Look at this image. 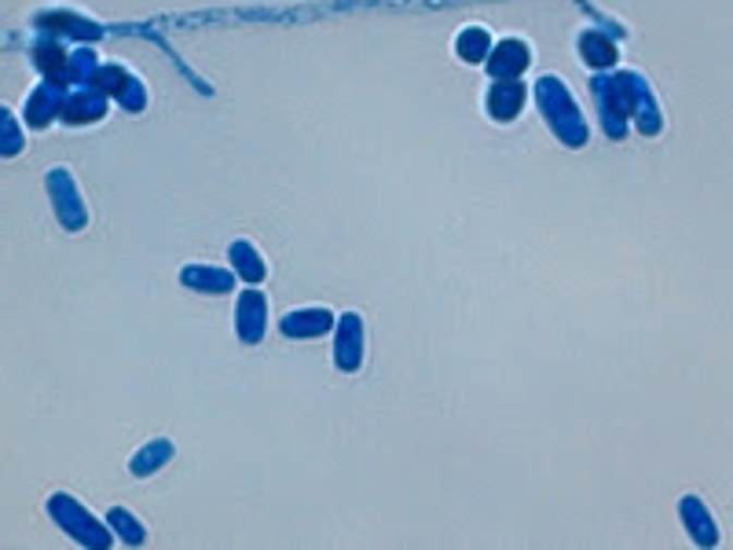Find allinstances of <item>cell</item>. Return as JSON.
Masks as SVG:
<instances>
[{
	"mask_svg": "<svg viewBox=\"0 0 733 550\" xmlns=\"http://www.w3.org/2000/svg\"><path fill=\"white\" fill-rule=\"evenodd\" d=\"M595 103L601 129H606L609 139H624L627 122L635 118V125L646 136H657L664 129V114H660V103L652 96V88L638 70H620V74H601L595 77Z\"/></svg>",
	"mask_w": 733,
	"mask_h": 550,
	"instance_id": "obj_1",
	"label": "cell"
},
{
	"mask_svg": "<svg viewBox=\"0 0 733 550\" xmlns=\"http://www.w3.org/2000/svg\"><path fill=\"white\" fill-rule=\"evenodd\" d=\"M37 29L48 37H74V41H99L103 37L99 23L74 12H41L37 15Z\"/></svg>",
	"mask_w": 733,
	"mask_h": 550,
	"instance_id": "obj_11",
	"label": "cell"
},
{
	"mask_svg": "<svg viewBox=\"0 0 733 550\" xmlns=\"http://www.w3.org/2000/svg\"><path fill=\"white\" fill-rule=\"evenodd\" d=\"M169 459H173V440H169V437H155V440H147V444L133 455L129 469H133L136 477H147V474H155L158 466H166Z\"/></svg>",
	"mask_w": 733,
	"mask_h": 550,
	"instance_id": "obj_19",
	"label": "cell"
},
{
	"mask_svg": "<svg viewBox=\"0 0 733 550\" xmlns=\"http://www.w3.org/2000/svg\"><path fill=\"white\" fill-rule=\"evenodd\" d=\"M107 522H110V528H114V536H122L125 543H144V539H147V528L139 525L136 517L129 514V510H122V506L110 510Z\"/></svg>",
	"mask_w": 733,
	"mask_h": 550,
	"instance_id": "obj_22",
	"label": "cell"
},
{
	"mask_svg": "<svg viewBox=\"0 0 733 550\" xmlns=\"http://www.w3.org/2000/svg\"><path fill=\"white\" fill-rule=\"evenodd\" d=\"M99 59H96V52L93 48H74L70 52V82L74 85H93L96 82V74H99Z\"/></svg>",
	"mask_w": 733,
	"mask_h": 550,
	"instance_id": "obj_21",
	"label": "cell"
},
{
	"mask_svg": "<svg viewBox=\"0 0 733 550\" xmlns=\"http://www.w3.org/2000/svg\"><path fill=\"white\" fill-rule=\"evenodd\" d=\"M536 107H539V114L547 118L550 133H554L565 147H584L590 139L584 110H579L576 96L569 93V85L561 82V77H554V74L539 77L536 82Z\"/></svg>",
	"mask_w": 733,
	"mask_h": 550,
	"instance_id": "obj_2",
	"label": "cell"
},
{
	"mask_svg": "<svg viewBox=\"0 0 733 550\" xmlns=\"http://www.w3.org/2000/svg\"><path fill=\"white\" fill-rule=\"evenodd\" d=\"M29 59H34V66L45 74V82L52 85H74L70 82V52L63 48V41L59 37H37V45L29 48Z\"/></svg>",
	"mask_w": 733,
	"mask_h": 550,
	"instance_id": "obj_10",
	"label": "cell"
},
{
	"mask_svg": "<svg viewBox=\"0 0 733 550\" xmlns=\"http://www.w3.org/2000/svg\"><path fill=\"white\" fill-rule=\"evenodd\" d=\"M228 257H231V265H235V276L246 279V283H260V279L268 276L265 257H260V249L249 243V239H235L228 249Z\"/></svg>",
	"mask_w": 733,
	"mask_h": 550,
	"instance_id": "obj_18",
	"label": "cell"
},
{
	"mask_svg": "<svg viewBox=\"0 0 733 550\" xmlns=\"http://www.w3.org/2000/svg\"><path fill=\"white\" fill-rule=\"evenodd\" d=\"M93 85L103 88L107 96H114L125 110H144L147 107V88H144V82H139L133 70H125V66H114V63L99 66V74H96Z\"/></svg>",
	"mask_w": 733,
	"mask_h": 550,
	"instance_id": "obj_5",
	"label": "cell"
},
{
	"mask_svg": "<svg viewBox=\"0 0 733 550\" xmlns=\"http://www.w3.org/2000/svg\"><path fill=\"white\" fill-rule=\"evenodd\" d=\"M679 514H682V525L689 528L693 543H700V547H716V543H719V533H716V517L708 514L705 499H697V496H686V499H682V506H679Z\"/></svg>",
	"mask_w": 733,
	"mask_h": 550,
	"instance_id": "obj_15",
	"label": "cell"
},
{
	"mask_svg": "<svg viewBox=\"0 0 733 550\" xmlns=\"http://www.w3.org/2000/svg\"><path fill=\"white\" fill-rule=\"evenodd\" d=\"M491 48H496V45H491V37H488L485 26H466L455 37V52H459V59H466V63H488Z\"/></svg>",
	"mask_w": 733,
	"mask_h": 550,
	"instance_id": "obj_20",
	"label": "cell"
},
{
	"mask_svg": "<svg viewBox=\"0 0 733 550\" xmlns=\"http://www.w3.org/2000/svg\"><path fill=\"white\" fill-rule=\"evenodd\" d=\"M110 96L99 85H82V88H70L63 99V122L66 125H93L99 118H107Z\"/></svg>",
	"mask_w": 733,
	"mask_h": 550,
	"instance_id": "obj_6",
	"label": "cell"
},
{
	"mask_svg": "<svg viewBox=\"0 0 733 550\" xmlns=\"http://www.w3.org/2000/svg\"><path fill=\"white\" fill-rule=\"evenodd\" d=\"M4 155H19V147H23V136H19V129H15V118L12 114H4Z\"/></svg>",
	"mask_w": 733,
	"mask_h": 550,
	"instance_id": "obj_23",
	"label": "cell"
},
{
	"mask_svg": "<svg viewBox=\"0 0 733 550\" xmlns=\"http://www.w3.org/2000/svg\"><path fill=\"white\" fill-rule=\"evenodd\" d=\"M528 63H532V48L525 41H517V37H506V41H499L491 48L485 66L491 74V82H517V77L528 70Z\"/></svg>",
	"mask_w": 733,
	"mask_h": 550,
	"instance_id": "obj_8",
	"label": "cell"
},
{
	"mask_svg": "<svg viewBox=\"0 0 733 550\" xmlns=\"http://www.w3.org/2000/svg\"><path fill=\"white\" fill-rule=\"evenodd\" d=\"M48 195H52L59 224L70 228V232H82V228L88 224V206H85L82 187H77L74 173H70L66 166L48 169Z\"/></svg>",
	"mask_w": 733,
	"mask_h": 550,
	"instance_id": "obj_4",
	"label": "cell"
},
{
	"mask_svg": "<svg viewBox=\"0 0 733 550\" xmlns=\"http://www.w3.org/2000/svg\"><path fill=\"white\" fill-rule=\"evenodd\" d=\"M265 327H268V302L265 294H260L257 286H249L239 294V305H235V330L239 338H243L246 345H254L265 338Z\"/></svg>",
	"mask_w": 733,
	"mask_h": 550,
	"instance_id": "obj_9",
	"label": "cell"
},
{
	"mask_svg": "<svg viewBox=\"0 0 733 550\" xmlns=\"http://www.w3.org/2000/svg\"><path fill=\"white\" fill-rule=\"evenodd\" d=\"M338 342H334V364L338 371L356 375L364 367V319L356 313H345L338 319Z\"/></svg>",
	"mask_w": 733,
	"mask_h": 550,
	"instance_id": "obj_7",
	"label": "cell"
},
{
	"mask_svg": "<svg viewBox=\"0 0 733 550\" xmlns=\"http://www.w3.org/2000/svg\"><path fill=\"white\" fill-rule=\"evenodd\" d=\"M63 99H66L63 85L45 82L41 88H34V93L26 96V125L29 129H48L59 114H63Z\"/></svg>",
	"mask_w": 733,
	"mask_h": 550,
	"instance_id": "obj_12",
	"label": "cell"
},
{
	"mask_svg": "<svg viewBox=\"0 0 733 550\" xmlns=\"http://www.w3.org/2000/svg\"><path fill=\"white\" fill-rule=\"evenodd\" d=\"M48 514L56 517L59 528H66V536H74L85 547H110V539H114V528H103V522H96L85 503H77L66 492H56L48 499Z\"/></svg>",
	"mask_w": 733,
	"mask_h": 550,
	"instance_id": "obj_3",
	"label": "cell"
},
{
	"mask_svg": "<svg viewBox=\"0 0 733 550\" xmlns=\"http://www.w3.org/2000/svg\"><path fill=\"white\" fill-rule=\"evenodd\" d=\"M528 99V88L521 82H496L488 88V114L496 118V122H514V118L521 114V107H525Z\"/></svg>",
	"mask_w": 733,
	"mask_h": 550,
	"instance_id": "obj_14",
	"label": "cell"
},
{
	"mask_svg": "<svg viewBox=\"0 0 733 550\" xmlns=\"http://www.w3.org/2000/svg\"><path fill=\"white\" fill-rule=\"evenodd\" d=\"M180 283L198 290V294H228V290L235 286V272L217 265H187L184 272H180Z\"/></svg>",
	"mask_w": 733,
	"mask_h": 550,
	"instance_id": "obj_16",
	"label": "cell"
},
{
	"mask_svg": "<svg viewBox=\"0 0 733 550\" xmlns=\"http://www.w3.org/2000/svg\"><path fill=\"white\" fill-rule=\"evenodd\" d=\"M576 45H579V56H584L587 66H595V70L616 66L620 48H616V41H612L609 29H584Z\"/></svg>",
	"mask_w": 733,
	"mask_h": 550,
	"instance_id": "obj_17",
	"label": "cell"
},
{
	"mask_svg": "<svg viewBox=\"0 0 733 550\" xmlns=\"http://www.w3.org/2000/svg\"><path fill=\"white\" fill-rule=\"evenodd\" d=\"M279 327H283L286 338H319V334H327V330H334L338 319L330 308L313 305V308H294V313H286Z\"/></svg>",
	"mask_w": 733,
	"mask_h": 550,
	"instance_id": "obj_13",
	"label": "cell"
}]
</instances>
